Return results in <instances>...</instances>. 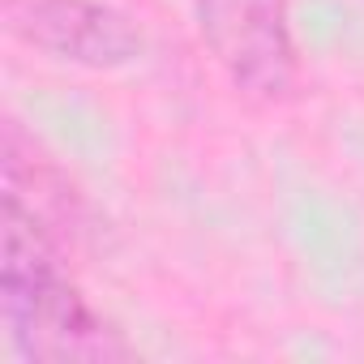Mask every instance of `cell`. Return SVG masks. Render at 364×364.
<instances>
[{
	"label": "cell",
	"mask_w": 364,
	"mask_h": 364,
	"mask_svg": "<svg viewBox=\"0 0 364 364\" xmlns=\"http://www.w3.org/2000/svg\"><path fill=\"white\" fill-rule=\"evenodd\" d=\"M0 317L22 360L116 364L133 360L124 330L103 317L65 270V245L22 206L5 202L0 245Z\"/></svg>",
	"instance_id": "1"
},
{
	"label": "cell",
	"mask_w": 364,
	"mask_h": 364,
	"mask_svg": "<svg viewBox=\"0 0 364 364\" xmlns=\"http://www.w3.org/2000/svg\"><path fill=\"white\" fill-rule=\"evenodd\" d=\"M193 22L223 77L257 103H287L300 86V52L287 0H193Z\"/></svg>",
	"instance_id": "2"
},
{
	"label": "cell",
	"mask_w": 364,
	"mask_h": 364,
	"mask_svg": "<svg viewBox=\"0 0 364 364\" xmlns=\"http://www.w3.org/2000/svg\"><path fill=\"white\" fill-rule=\"evenodd\" d=\"M5 31L31 52L86 73H120L146 56L141 26L107 0H5Z\"/></svg>",
	"instance_id": "3"
},
{
	"label": "cell",
	"mask_w": 364,
	"mask_h": 364,
	"mask_svg": "<svg viewBox=\"0 0 364 364\" xmlns=\"http://www.w3.org/2000/svg\"><path fill=\"white\" fill-rule=\"evenodd\" d=\"M5 202H14L26 215H35L60 245H69V236L82 223L77 189L65 180V171L39 150V141L18 129V120L5 124Z\"/></svg>",
	"instance_id": "4"
}]
</instances>
